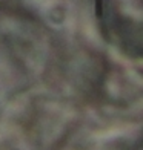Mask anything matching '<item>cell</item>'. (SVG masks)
<instances>
[{
  "mask_svg": "<svg viewBox=\"0 0 143 150\" xmlns=\"http://www.w3.org/2000/svg\"><path fill=\"white\" fill-rule=\"evenodd\" d=\"M95 12L100 17L102 12H103V5H102V0H95Z\"/></svg>",
  "mask_w": 143,
  "mask_h": 150,
  "instance_id": "6da1fadb",
  "label": "cell"
}]
</instances>
